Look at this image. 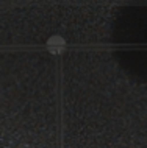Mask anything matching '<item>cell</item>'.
Instances as JSON below:
<instances>
[{
	"mask_svg": "<svg viewBox=\"0 0 147 148\" xmlns=\"http://www.w3.org/2000/svg\"><path fill=\"white\" fill-rule=\"evenodd\" d=\"M47 47H49L50 51H58L64 47V39L61 36H52L47 41Z\"/></svg>",
	"mask_w": 147,
	"mask_h": 148,
	"instance_id": "cell-1",
	"label": "cell"
}]
</instances>
